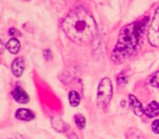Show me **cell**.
<instances>
[{
	"instance_id": "obj_15",
	"label": "cell",
	"mask_w": 159,
	"mask_h": 139,
	"mask_svg": "<svg viewBox=\"0 0 159 139\" xmlns=\"http://www.w3.org/2000/svg\"><path fill=\"white\" fill-rule=\"evenodd\" d=\"M152 130L155 134H159V119H157L152 123Z\"/></svg>"
},
{
	"instance_id": "obj_5",
	"label": "cell",
	"mask_w": 159,
	"mask_h": 139,
	"mask_svg": "<svg viewBox=\"0 0 159 139\" xmlns=\"http://www.w3.org/2000/svg\"><path fill=\"white\" fill-rule=\"evenodd\" d=\"M12 96L16 102L21 104H25L30 101V97L27 93L20 87H15L12 92Z\"/></svg>"
},
{
	"instance_id": "obj_4",
	"label": "cell",
	"mask_w": 159,
	"mask_h": 139,
	"mask_svg": "<svg viewBox=\"0 0 159 139\" xmlns=\"http://www.w3.org/2000/svg\"><path fill=\"white\" fill-rule=\"evenodd\" d=\"M148 40L152 46L159 47V7L156 10L154 18L150 24Z\"/></svg>"
},
{
	"instance_id": "obj_16",
	"label": "cell",
	"mask_w": 159,
	"mask_h": 139,
	"mask_svg": "<svg viewBox=\"0 0 159 139\" xmlns=\"http://www.w3.org/2000/svg\"><path fill=\"white\" fill-rule=\"evenodd\" d=\"M9 34H10L11 35V36H21V34H20L19 33V31L18 30H17V29H10V31H9Z\"/></svg>"
},
{
	"instance_id": "obj_1",
	"label": "cell",
	"mask_w": 159,
	"mask_h": 139,
	"mask_svg": "<svg viewBox=\"0 0 159 139\" xmlns=\"http://www.w3.org/2000/svg\"><path fill=\"white\" fill-rule=\"evenodd\" d=\"M62 29L70 41L82 46L89 45L97 34L94 18L82 7L69 13L62 22Z\"/></svg>"
},
{
	"instance_id": "obj_6",
	"label": "cell",
	"mask_w": 159,
	"mask_h": 139,
	"mask_svg": "<svg viewBox=\"0 0 159 139\" xmlns=\"http://www.w3.org/2000/svg\"><path fill=\"white\" fill-rule=\"evenodd\" d=\"M24 69H25V62L22 58L18 57L13 61L12 65H11V70H12L13 74L15 76L20 77L23 73Z\"/></svg>"
},
{
	"instance_id": "obj_3",
	"label": "cell",
	"mask_w": 159,
	"mask_h": 139,
	"mask_svg": "<svg viewBox=\"0 0 159 139\" xmlns=\"http://www.w3.org/2000/svg\"><path fill=\"white\" fill-rule=\"evenodd\" d=\"M113 93L112 83L109 78H103L98 87L97 102L100 107H107L110 103Z\"/></svg>"
},
{
	"instance_id": "obj_14",
	"label": "cell",
	"mask_w": 159,
	"mask_h": 139,
	"mask_svg": "<svg viewBox=\"0 0 159 139\" xmlns=\"http://www.w3.org/2000/svg\"><path fill=\"white\" fill-rule=\"evenodd\" d=\"M75 123L78 128L83 129L86 124V119L82 114H76L75 115Z\"/></svg>"
},
{
	"instance_id": "obj_12",
	"label": "cell",
	"mask_w": 159,
	"mask_h": 139,
	"mask_svg": "<svg viewBox=\"0 0 159 139\" xmlns=\"http://www.w3.org/2000/svg\"><path fill=\"white\" fill-rule=\"evenodd\" d=\"M126 139H146L144 135L136 129H130L126 135Z\"/></svg>"
},
{
	"instance_id": "obj_7",
	"label": "cell",
	"mask_w": 159,
	"mask_h": 139,
	"mask_svg": "<svg viewBox=\"0 0 159 139\" xmlns=\"http://www.w3.org/2000/svg\"><path fill=\"white\" fill-rule=\"evenodd\" d=\"M129 99H130V104L131 105L134 114L138 116H142L144 113V109H143V105L140 102L136 99V97L133 95H129Z\"/></svg>"
},
{
	"instance_id": "obj_17",
	"label": "cell",
	"mask_w": 159,
	"mask_h": 139,
	"mask_svg": "<svg viewBox=\"0 0 159 139\" xmlns=\"http://www.w3.org/2000/svg\"><path fill=\"white\" fill-rule=\"evenodd\" d=\"M44 56L46 60H51L52 59V54H51L50 50H45L44 52Z\"/></svg>"
},
{
	"instance_id": "obj_10",
	"label": "cell",
	"mask_w": 159,
	"mask_h": 139,
	"mask_svg": "<svg viewBox=\"0 0 159 139\" xmlns=\"http://www.w3.org/2000/svg\"><path fill=\"white\" fill-rule=\"evenodd\" d=\"M20 47H21V45H20V42L17 38H11V40H9L6 45V48L10 52H11L12 54H16L18 53V51H19Z\"/></svg>"
},
{
	"instance_id": "obj_11",
	"label": "cell",
	"mask_w": 159,
	"mask_h": 139,
	"mask_svg": "<svg viewBox=\"0 0 159 139\" xmlns=\"http://www.w3.org/2000/svg\"><path fill=\"white\" fill-rule=\"evenodd\" d=\"M69 100L72 107H77L80 104V95L75 91H72V92H69Z\"/></svg>"
},
{
	"instance_id": "obj_13",
	"label": "cell",
	"mask_w": 159,
	"mask_h": 139,
	"mask_svg": "<svg viewBox=\"0 0 159 139\" xmlns=\"http://www.w3.org/2000/svg\"><path fill=\"white\" fill-rule=\"evenodd\" d=\"M149 83L154 87H159V71L154 72L150 76Z\"/></svg>"
},
{
	"instance_id": "obj_2",
	"label": "cell",
	"mask_w": 159,
	"mask_h": 139,
	"mask_svg": "<svg viewBox=\"0 0 159 139\" xmlns=\"http://www.w3.org/2000/svg\"><path fill=\"white\" fill-rule=\"evenodd\" d=\"M147 22L148 18L147 17L140 22H133L122 28L116 46L112 52V59L115 62L123 61L137 51Z\"/></svg>"
},
{
	"instance_id": "obj_9",
	"label": "cell",
	"mask_w": 159,
	"mask_h": 139,
	"mask_svg": "<svg viewBox=\"0 0 159 139\" xmlns=\"http://www.w3.org/2000/svg\"><path fill=\"white\" fill-rule=\"evenodd\" d=\"M145 114L149 118H154L159 114V103L156 101H153L147 105L145 109Z\"/></svg>"
},
{
	"instance_id": "obj_8",
	"label": "cell",
	"mask_w": 159,
	"mask_h": 139,
	"mask_svg": "<svg viewBox=\"0 0 159 139\" xmlns=\"http://www.w3.org/2000/svg\"><path fill=\"white\" fill-rule=\"evenodd\" d=\"M15 117L19 120H22V121H30V120L34 119V114H33L31 110L21 108L18 109L16 111Z\"/></svg>"
}]
</instances>
